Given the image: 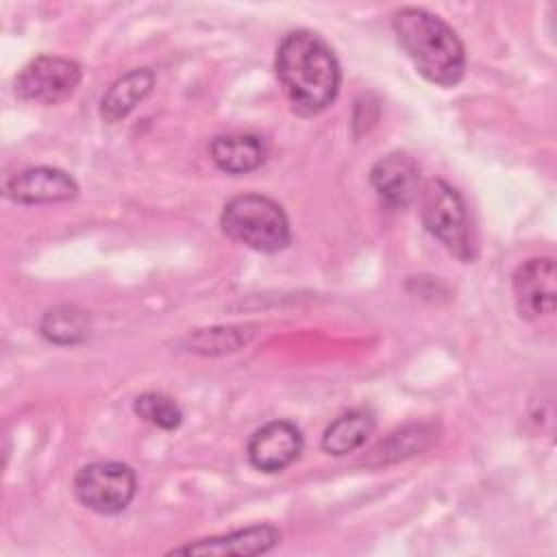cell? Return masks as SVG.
I'll use <instances>...</instances> for the list:
<instances>
[{
    "label": "cell",
    "mask_w": 557,
    "mask_h": 557,
    "mask_svg": "<svg viewBox=\"0 0 557 557\" xmlns=\"http://www.w3.org/2000/svg\"><path fill=\"white\" fill-rule=\"evenodd\" d=\"M278 83L298 115L322 113L339 91L342 70L333 48L313 30L287 33L274 59Z\"/></svg>",
    "instance_id": "1"
},
{
    "label": "cell",
    "mask_w": 557,
    "mask_h": 557,
    "mask_svg": "<svg viewBox=\"0 0 557 557\" xmlns=\"http://www.w3.org/2000/svg\"><path fill=\"white\" fill-rule=\"evenodd\" d=\"M392 28L400 48L426 81L453 87L463 78V44L440 15L426 9L405 7L394 13Z\"/></svg>",
    "instance_id": "2"
},
{
    "label": "cell",
    "mask_w": 557,
    "mask_h": 557,
    "mask_svg": "<svg viewBox=\"0 0 557 557\" xmlns=\"http://www.w3.org/2000/svg\"><path fill=\"white\" fill-rule=\"evenodd\" d=\"M220 224L231 239L259 252H278L292 239L283 207L261 194L231 198L222 209Z\"/></svg>",
    "instance_id": "3"
},
{
    "label": "cell",
    "mask_w": 557,
    "mask_h": 557,
    "mask_svg": "<svg viewBox=\"0 0 557 557\" xmlns=\"http://www.w3.org/2000/svg\"><path fill=\"white\" fill-rule=\"evenodd\" d=\"M422 224L457 259L472 261L474 244L463 198L442 178L426 183L422 194Z\"/></svg>",
    "instance_id": "4"
},
{
    "label": "cell",
    "mask_w": 557,
    "mask_h": 557,
    "mask_svg": "<svg viewBox=\"0 0 557 557\" xmlns=\"http://www.w3.org/2000/svg\"><path fill=\"white\" fill-rule=\"evenodd\" d=\"M137 492V479L131 466L120 461H94L74 476V494L81 505L96 513L124 511Z\"/></svg>",
    "instance_id": "5"
},
{
    "label": "cell",
    "mask_w": 557,
    "mask_h": 557,
    "mask_svg": "<svg viewBox=\"0 0 557 557\" xmlns=\"http://www.w3.org/2000/svg\"><path fill=\"white\" fill-rule=\"evenodd\" d=\"M81 65L65 57L39 54L15 76V96L28 102L57 104L74 94L81 83Z\"/></svg>",
    "instance_id": "6"
},
{
    "label": "cell",
    "mask_w": 557,
    "mask_h": 557,
    "mask_svg": "<svg viewBox=\"0 0 557 557\" xmlns=\"http://www.w3.org/2000/svg\"><path fill=\"white\" fill-rule=\"evenodd\" d=\"M555 261L535 257L520 263L511 278L516 311L524 320H540L555 311Z\"/></svg>",
    "instance_id": "7"
},
{
    "label": "cell",
    "mask_w": 557,
    "mask_h": 557,
    "mask_svg": "<svg viewBox=\"0 0 557 557\" xmlns=\"http://www.w3.org/2000/svg\"><path fill=\"white\" fill-rule=\"evenodd\" d=\"M4 196L20 205L67 202L78 196L76 181L59 168H26L4 181Z\"/></svg>",
    "instance_id": "8"
},
{
    "label": "cell",
    "mask_w": 557,
    "mask_h": 557,
    "mask_svg": "<svg viewBox=\"0 0 557 557\" xmlns=\"http://www.w3.org/2000/svg\"><path fill=\"white\" fill-rule=\"evenodd\" d=\"M302 453V433L287 420L259 426L248 440V459L261 472H281Z\"/></svg>",
    "instance_id": "9"
},
{
    "label": "cell",
    "mask_w": 557,
    "mask_h": 557,
    "mask_svg": "<svg viewBox=\"0 0 557 557\" xmlns=\"http://www.w3.org/2000/svg\"><path fill=\"white\" fill-rule=\"evenodd\" d=\"M370 185L392 209L409 207L420 187V168L407 152H389L370 170Z\"/></svg>",
    "instance_id": "10"
},
{
    "label": "cell",
    "mask_w": 557,
    "mask_h": 557,
    "mask_svg": "<svg viewBox=\"0 0 557 557\" xmlns=\"http://www.w3.org/2000/svg\"><path fill=\"white\" fill-rule=\"evenodd\" d=\"M281 540V531L272 524H252L224 535L205 537L187 546L170 550V555H259L272 550Z\"/></svg>",
    "instance_id": "11"
},
{
    "label": "cell",
    "mask_w": 557,
    "mask_h": 557,
    "mask_svg": "<svg viewBox=\"0 0 557 557\" xmlns=\"http://www.w3.org/2000/svg\"><path fill=\"white\" fill-rule=\"evenodd\" d=\"M213 163L226 174H248L263 165L265 144L250 133H228L213 137L209 146Z\"/></svg>",
    "instance_id": "12"
},
{
    "label": "cell",
    "mask_w": 557,
    "mask_h": 557,
    "mask_svg": "<svg viewBox=\"0 0 557 557\" xmlns=\"http://www.w3.org/2000/svg\"><path fill=\"white\" fill-rule=\"evenodd\" d=\"M154 87V72L150 67H133L122 74L100 100V117L107 124L124 120Z\"/></svg>",
    "instance_id": "13"
},
{
    "label": "cell",
    "mask_w": 557,
    "mask_h": 557,
    "mask_svg": "<svg viewBox=\"0 0 557 557\" xmlns=\"http://www.w3.org/2000/svg\"><path fill=\"white\" fill-rule=\"evenodd\" d=\"M374 431V416L368 409H352L337 416L322 435V448L329 455H348L366 444Z\"/></svg>",
    "instance_id": "14"
},
{
    "label": "cell",
    "mask_w": 557,
    "mask_h": 557,
    "mask_svg": "<svg viewBox=\"0 0 557 557\" xmlns=\"http://www.w3.org/2000/svg\"><path fill=\"white\" fill-rule=\"evenodd\" d=\"M39 333L59 346H72L89 335V315L72 305H61L46 311Z\"/></svg>",
    "instance_id": "15"
},
{
    "label": "cell",
    "mask_w": 557,
    "mask_h": 557,
    "mask_svg": "<svg viewBox=\"0 0 557 557\" xmlns=\"http://www.w3.org/2000/svg\"><path fill=\"white\" fill-rule=\"evenodd\" d=\"M133 411L141 420H146L159 429H165V431H172L183 422L181 407L170 396H165L161 392H146V394L137 396L133 403Z\"/></svg>",
    "instance_id": "16"
},
{
    "label": "cell",
    "mask_w": 557,
    "mask_h": 557,
    "mask_svg": "<svg viewBox=\"0 0 557 557\" xmlns=\"http://www.w3.org/2000/svg\"><path fill=\"white\" fill-rule=\"evenodd\" d=\"M242 326H228V329H205L189 335L191 348L196 352L215 355V352H231L237 350L242 344L248 342V335Z\"/></svg>",
    "instance_id": "17"
},
{
    "label": "cell",
    "mask_w": 557,
    "mask_h": 557,
    "mask_svg": "<svg viewBox=\"0 0 557 557\" xmlns=\"http://www.w3.org/2000/svg\"><path fill=\"white\" fill-rule=\"evenodd\" d=\"M431 435L433 433L429 431L426 424L407 426V429L389 435V440L376 448V455H381L383 461L385 459H398V457L413 455L416 450H422L429 444Z\"/></svg>",
    "instance_id": "18"
}]
</instances>
